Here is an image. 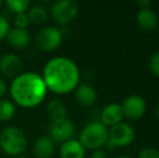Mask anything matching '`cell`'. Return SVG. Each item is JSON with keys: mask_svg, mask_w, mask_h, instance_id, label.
<instances>
[{"mask_svg": "<svg viewBox=\"0 0 159 158\" xmlns=\"http://www.w3.org/2000/svg\"><path fill=\"white\" fill-rule=\"evenodd\" d=\"M75 127L70 119L66 118L51 121L49 126V138L53 141V143H62L70 140L73 137Z\"/></svg>", "mask_w": 159, "mask_h": 158, "instance_id": "8", "label": "cell"}, {"mask_svg": "<svg viewBox=\"0 0 159 158\" xmlns=\"http://www.w3.org/2000/svg\"><path fill=\"white\" fill-rule=\"evenodd\" d=\"M0 147L11 156L21 155L27 147L26 135L17 127H7L0 132Z\"/></svg>", "mask_w": 159, "mask_h": 158, "instance_id": "3", "label": "cell"}, {"mask_svg": "<svg viewBox=\"0 0 159 158\" xmlns=\"http://www.w3.org/2000/svg\"><path fill=\"white\" fill-rule=\"evenodd\" d=\"M48 89L40 75L34 72L20 74L12 80L10 93L13 102L24 108L38 106L44 100Z\"/></svg>", "mask_w": 159, "mask_h": 158, "instance_id": "2", "label": "cell"}, {"mask_svg": "<svg viewBox=\"0 0 159 158\" xmlns=\"http://www.w3.org/2000/svg\"><path fill=\"white\" fill-rule=\"evenodd\" d=\"M19 158H27V157H24V156H21V157H19Z\"/></svg>", "mask_w": 159, "mask_h": 158, "instance_id": "31", "label": "cell"}, {"mask_svg": "<svg viewBox=\"0 0 159 158\" xmlns=\"http://www.w3.org/2000/svg\"><path fill=\"white\" fill-rule=\"evenodd\" d=\"M118 158H130V157H127V156H121V157H118Z\"/></svg>", "mask_w": 159, "mask_h": 158, "instance_id": "29", "label": "cell"}, {"mask_svg": "<svg viewBox=\"0 0 159 158\" xmlns=\"http://www.w3.org/2000/svg\"><path fill=\"white\" fill-rule=\"evenodd\" d=\"M7 92V84L3 79L0 78V99L6 94Z\"/></svg>", "mask_w": 159, "mask_h": 158, "instance_id": "26", "label": "cell"}, {"mask_svg": "<svg viewBox=\"0 0 159 158\" xmlns=\"http://www.w3.org/2000/svg\"><path fill=\"white\" fill-rule=\"evenodd\" d=\"M27 16L30 19V24L41 26L46 23L47 19H48V12L42 6H34L28 11Z\"/></svg>", "mask_w": 159, "mask_h": 158, "instance_id": "18", "label": "cell"}, {"mask_svg": "<svg viewBox=\"0 0 159 158\" xmlns=\"http://www.w3.org/2000/svg\"><path fill=\"white\" fill-rule=\"evenodd\" d=\"M90 158H108V155H107L106 152L102 150H95Z\"/></svg>", "mask_w": 159, "mask_h": 158, "instance_id": "25", "label": "cell"}, {"mask_svg": "<svg viewBox=\"0 0 159 158\" xmlns=\"http://www.w3.org/2000/svg\"><path fill=\"white\" fill-rule=\"evenodd\" d=\"M108 140V130L100 121L91 122L87 124L80 132L79 142L84 148L100 150L103 145H106Z\"/></svg>", "mask_w": 159, "mask_h": 158, "instance_id": "4", "label": "cell"}, {"mask_svg": "<svg viewBox=\"0 0 159 158\" xmlns=\"http://www.w3.org/2000/svg\"><path fill=\"white\" fill-rule=\"evenodd\" d=\"M9 30H10V24H9V21L6 19V17L0 15V40L6 38Z\"/></svg>", "mask_w": 159, "mask_h": 158, "instance_id": "24", "label": "cell"}, {"mask_svg": "<svg viewBox=\"0 0 159 158\" xmlns=\"http://www.w3.org/2000/svg\"><path fill=\"white\" fill-rule=\"evenodd\" d=\"M124 117L128 119L135 120L139 119L145 114L146 103L144 99L140 95H130L124 101L121 105Z\"/></svg>", "mask_w": 159, "mask_h": 158, "instance_id": "9", "label": "cell"}, {"mask_svg": "<svg viewBox=\"0 0 159 158\" xmlns=\"http://www.w3.org/2000/svg\"><path fill=\"white\" fill-rule=\"evenodd\" d=\"M155 113H156V116L159 118V102L157 103V105H156V108H155Z\"/></svg>", "mask_w": 159, "mask_h": 158, "instance_id": "28", "label": "cell"}, {"mask_svg": "<svg viewBox=\"0 0 159 158\" xmlns=\"http://www.w3.org/2000/svg\"><path fill=\"white\" fill-rule=\"evenodd\" d=\"M138 4L141 7V9H144V8H149L152 4V1L149 0H139Z\"/></svg>", "mask_w": 159, "mask_h": 158, "instance_id": "27", "label": "cell"}, {"mask_svg": "<svg viewBox=\"0 0 159 158\" xmlns=\"http://www.w3.org/2000/svg\"><path fill=\"white\" fill-rule=\"evenodd\" d=\"M30 22L28 19L26 13H20V14H15L14 17V25L16 28L20 29H26L30 26Z\"/></svg>", "mask_w": 159, "mask_h": 158, "instance_id": "21", "label": "cell"}, {"mask_svg": "<svg viewBox=\"0 0 159 158\" xmlns=\"http://www.w3.org/2000/svg\"><path fill=\"white\" fill-rule=\"evenodd\" d=\"M6 39L11 47L15 49H22L28 46L30 41V36L26 29H20V28L13 27L10 28Z\"/></svg>", "mask_w": 159, "mask_h": 158, "instance_id": "15", "label": "cell"}, {"mask_svg": "<svg viewBox=\"0 0 159 158\" xmlns=\"http://www.w3.org/2000/svg\"><path fill=\"white\" fill-rule=\"evenodd\" d=\"M6 4L12 12H14L15 14H20L27 11L30 1L28 0H7Z\"/></svg>", "mask_w": 159, "mask_h": 158, "instance_id": "20", "label": "cell"}, {"mask_svg": "<svg viewBox=\"0 0 159 158\" xmlns=\"http://www.w3.org/2000/svg\"><path fill=\"white\" fill-rule=\"evenodd\" d=\"M23 63L19 55L14 53H4L0 57V73L8 78L14 79L22 74Z\"/></svg>", "mask_w": 159, "mask_h": 158, "instance_id": "10", "label": "cell"}, {"mask_svg": "<svg viewBox=\"0 0 159 158\" xmlns=\"http://www.w3.org/2000/svg\"><path fill=\"white\" fill-rule=\"evenodd\" d=\"M79 7L74 0H57L51 6L50 15L59 24H68L76 19Z\"/></svg>", "mask_w": 159, "mask_h": 158, "instance_id": "6", "label": "cell"}, {"mask_svg": "<svg viewBox=\"0 0 159 158\" xmlns=\"http://www.w3.org/2000/svg\"><path fill=\"white\" fill-rule=\"evenodd\" d=\"M15 115V105L12 101L0 99V121H8Z\"/></svg>", "mask_w": 159, "mask_h": 158, "instance_id": "19", "label": "cell"}, {"mask_svg": "<svg viewBox=\"0 0 159 158\" xmlns=\"http://www.w3.org/2000/svg\"><path fill=\"white\" fill-rule=\"evenodd\" d=\"M0 7H2V1L0 0Z\"/></svg>", "mask_w": 159, "mask_h": 158, "instance_id": "30", "label": "cell"}, {"mask_svg": "<svg viewBox=\"0 0 159 158\" xmlns=\"http://www.w3.org/2000/svg\"><path fill=\"white\" fill-rule=\"evenodd\" d=\"M135 138V132L133 128L126 122H119L111 128L108 131V140L106 142V146L109 150L114 147H122L128 146L133 142Z\"/></svg>", "mask_w": 159, "mask_h": 158, "instance_id": "5", "label": "cell"}, {"mask_svg": "<svg viewBox=\"0 0 159 158\" xmlns=\"http://www.w3.org/2000/svg\"><path fill=\"white\" fill-rule=\"evenodd\" d=\"M139 158H159V152L156 148L146 147L140 152Z\"/></svg>", "mask_w": 159, "mask_h": 158, "instance_id": "23", "label": "cell"}, {"mask_svg": "<svg viewBox=\"0 0 159 158\" xmlns=\"http://www.w3.org/2000/svg\"><path fill=\"white\" fill-rule=\"evenodd\" d=\"M122 118H124V113H122L121 105L117 103L107 104L101 112V122L105 127L115 126L121 122Z\"/></svg>", "mask_w": 159, "mask_h": 158, "instance_id": "11", "label": "cell"}, {"mask_svg": "<svg viewBox=\"0 0 159 158\" xmlns=\"http://www.w3.org/2000/svg\"><path fill=\"white\" fill-rule=\"evenodd\" d=\"M33 151L37 158H51L54 154V143L49 137L42 135L35 142Z\"/></svg>", "mask_w": 159, "mask_h": 158, "instance_id": "16", "label": "cell"}, {"mask_svg": "<svg viewBox=\"0 0 159 158\" xmlns=\"http://www.w3.org/2000/svg\"><path fill=\"white\" fill-rule=\"evenodd\" d=\"M75 97L77 102L81 106L84 107H89L92 106L93 104L98 100V93H96L95 89L90 84H80L76 88Z\"/></svg>", "mask_w": 159, "mask_h": 158, "instance_id": "12", "label": "cell"}, {"mask_svg": "<svg viewBox=\"0 0 159 158\" xmlns=\"http://www.w3.org/2000/svg\"><path fill=\"white\" fill-rule=\"evenodd\" d=\"M41 77L48 90L57 94H65L78 87L80 73L73 60L55 56L46 63Z\"/></svg>", "mask_w": 159, "mask_h": 158, "instance_id": "1", "label": "cell"}, {"mask_svg": "<svg viewBox=\"0 0 159 158\" xmlns=\"http://www.w3.org/2000/svg\"><path fill=\"white\" fill-rule=\"evenodd\" d=\"M47 114L51 121H57L66 118L67 108L64 102L59 99H53L47 105Z\"/></svg>", "mask_w": 159, "mask_h": 158, "instance_id": "17", "label": "cell"}, {"mask_svg": "<svg viewBox=\"0 0 159 158\" xmlns=\"http://www.w3.org/2000/svg\"><path fill=\"white\" fill-rule=\"evenodd\" d=\"M62 34L57 28L52 26L42 27L36 35V44L41 51L51 52L54 51L61 46Z\"/></svg>", "mask_w": 159, "mask_h": 158, "instance_id": "7", "label": "cell"}, {"mask_svg": "<svg viewBox=\"0 0 159 158\" xmlns=\"http://www.w3.org/2000/svg\"><path fill=\"white\" fill-rule=\"evenodd\" d=\"M86 151L78 140L70 139L64 142L60 148L61 158H84Z\"/></svg>", "mask_w": 159, "mask_h": 158, "instance_id": "13", "label": "cell"}, {"mask_svg": "<svg viewBox=\"0 0 159 158\" xmlns=\"http://www.w3.org/2000/svg\"><path fill=\"white\" fill-rule=\"evenodd\" d=\"M136 22L141 28L145 30H153L158 26V15L151 8L140 9L136 14Z\"/></svg>", "mask_w": 159, "mask_h": 158, "instance_id": "14", "label": "cell"}, {"mask_svg": "<svg viewBox=\"0 0 159 158\" xmlns=\"http://www.w3.org/2000/svg\"><path fill=\"white\" fill-rule=\"evenodd\" d=\"M149 70L154 76L159 78V51L155 52L149 60Z\"/></svg>", "mask_w": 159, "mask_h": 158, "instance_id": "22", "label": "cell"}]
</instances>
